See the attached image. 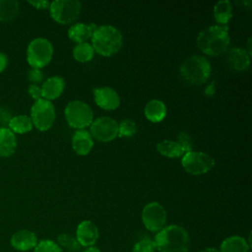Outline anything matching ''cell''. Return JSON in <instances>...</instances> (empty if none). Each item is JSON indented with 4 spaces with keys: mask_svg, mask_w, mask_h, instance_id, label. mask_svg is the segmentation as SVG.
<instances>
[{
    "mask_svg": "<svg viewBox=\"0 0 252 252\" xmlns=\"http://www.w3.org/2000/svg\"><path fill=\"white\" fill-rule=\"evenodd\" d=\"M225 60L231 69L242 72L247 70L250 65V54L244 48L233 47L227 51Z\"/></svg>",
    "mask_w": 252,
    "mask_h": 252,
    "instance_id": "obj_15",
    "label": "cell"
},
{
    "mask_svg": "<svg viewBox=\"0 0 252 252\" xmlns=\"http://www.w3.org/2000/svg\"><path fill=\"white\" fill-rule=\"evenodd\" d=\"M97 26L94 23L85 24V23H77L70 27L68 30V36L70 39L77 43L87 42L90 39Z\"/></svg>",
    "mask_w": 252,
    "mask_h": 252,
    "instance_id": "obj_18",
    "label": "cell"
},
{
    "mask_svg": "<svg viewBox=\"0 0 252 252\" xmlns=\"http://www.w3.org/2000/svg\"><path fill=\"white\" fill-rule=\"evenodd\" d=\"M142 221L148 230L158 232L165 225L166 211L159 203L151 202L142 211Z\"/></svg>",
    "mask_w": 252,
    "mask_h": 252,
    "instance_id": "obj_10",
    "label": "cell"
},
{
    "mask_svg": "<svg viewBox=\"0 0 252 252\" xmlns=\"http://www.w3.org/2000/svg\"><path fill=\"white\" fill-rule=\"evenodd\" d=\"M94 50L88 42L77 43L73 48V56L79 62H88L94 57Z\"/></svg>",
    "mask_w": 252,
    "mask_h": 252,
    "instance_id": "obj_26",
    "label": "cell"
},
{
    "mask_svg": "<svg viewBox=\"0 0 252 252\" xmlns=\"http://www.w3.org/2000/svg\"><path fill=\"white\" fill-rule=\"evenodd\" d=\"M90 134L100 142H110L118 136V123L109 116H101L93 120Z\"/></svg>",
    "mask_w": 252,
    "mask_h": 252,
    "instance_id": "obj_11",
    "label": "cell"
},
{
    "mask_svg": "<svg viewBox=\"0 0 252 252\" xmlns=\"http://www.w3.org/2000/svg\"><path fill=\"white\" fill-rule=\"evenodd\" d=\"M38 242L36 234L29 229H21L16 231L10 239L11 246L20 252L33 250Z\"/></svg>",
    "mask_w": 252,
    "mask_h": 252,
    "instance_id": "obj_13",
    "label": "cell"
},
{
    "mask_svg": "<svg viewBox=\"0 0 252 252\" xmlns=\"http://www.w3.org/2000/svg\"><path fill=\"white\" fill-rule=\"evenodd\" d=\"M181 164L188 173L201 175L214 167L215 159L206 153L191 151L182 156Z\"/></svg>",
    "mask_w": 252,
    "mask_h": 252,
    "instance_id": "obj_9",
    "label": "cell"
},
{
    "mask_svg": "<svg viewBox=\"0 0 252 252\" xmlns=\"http://www.w3.org/2000/svg\"><path fill=\"white\" fill-rule=\"evenodd\" d=\"M43 78H44V74L40 69L32 68L28 72V79L32 83V85H37L41 83L43 81Z\"/></svg>",
    "mask_w": 252,
    "mask_h": 252,
    "instance_id": "obj_32",
    "label": "cell"
},
{
    "mask_svg": "<svg viewBox=\"0 0 252 252\" xmlns=\"http://www.w3.org/2000/svg\"><path fill=\"white\" fill-rule=\"evenodd\" d=\"M230 42L228 27L214 25L202 30L197 36V45L202 52L218 56L227 50Z\"/></svg>",
    "mask_w": 252,
    "mask_h": 252,
    "instance_id": "obj_1",
    "label": "cell"
},
{
    "mask_svg": "<svg viewBox=\"0 0 252 252\" xmlns=\"http://www.w3.org/2000/svg\"><path fill=\"white\" fill-rule=\"evenodd\" d=\"M94 146V140L86 129L77 130L72 137V148L80 156L88 155Z\"/></svg>",
    "mask_w": 252,
    "mask_h": 252,
    "instance_id": "obj_17",
    "label": "cell"
},
{
    "mask_svg": "<svg viewBox=\"0 0 252 252\" xmlns=\"http://www.w3.org/2000/svg\"><path fill=\"white\" fill-rule=\"evenodd\" d=\"M29 3L36 9H46V8H49V5H50V3L48 1H44V0L29 1Z\"/></svg>",
    "mask_w": 252,
    "mask_h": 252,
    "instance_id": "obj_35",
    "label": "cell"
},
{
    "mask_svg": "<svg viewBox=\"0 0 252 252\" xmlns=\"http://www.w3.org/2000/svg\"><path fill=\"white\" fill-rule=\"evenodd\" d=\"M154 241L158 252H188L190 247L187 230L178 224H170L161 228L156 234Z\"/></svg>",
    "mask_w": 252,
    "mask_h": 252,
    "instance_id": "obj_2",
    "label": "cell"
},
{
    "mask_svg": "<svg viewBox=\"0 0 252 252\" xmlns=\"http://www.w3.org/2000/svg\"><path fill=\"white\" fill-rule=\"evenodd\" d=\"M136 132L137 125L135 121L130 118H125L118 124V137H132Z\"/></svg>",
    "mask_w": 252,
    "mask_h": 252,
    "instance_id": "obj_28",
    "label": "cell"
},
{
    "mask_svg": "<svg viewBox=\"0 0 252 252\" xmlns=\"http://www.w3.org/2000/svg\"><path fill=\"white\" fill-rule=\"evenodd\" d=\"M41 88L42 98L52 100L61 95L65 89V80L60 76H52L46 79Z\"/></svg>",
    "mask_w": 252,
    "mask_h": 252,
    "instance_id": "obj_16",
    "label": "cell"
},
{
    "mask_svg": "<svg viewBox=\"0 0 252 252\" xmlns=\"http://www.w3.org/2000/svg\"><path fill=\"white\" fill-rule=\"evenodd\" d=\"M179 72L188 84L202 85L210 78L212 67L205 56L192 55L182 62Z\"/></svg>",
    "mask_w": 252,
    "mask_h": 252,
    "instance_id": "obj_4",
    "label": "cell"
},
{
    "mask_svg": "<svg viewBox=\"0 0 252 252\" xmlns=\"http://www.w3.org/2000/svg\"><path fill=\"white\" fill-rule=\"evenodd\" d=\"M33 252H63V249L54 240L42 239L37 242Z\"/></svg>",
    "mask_w": 252,
    "mask_h": 252,
    "instance_id": "obj_29",
    "label": "cell"
},
{
    "mask_svg": "<svg viewBox=\"0 0 252 252\" xmlns=\"http://www.w3.org/2000/svg\"><path fill=\"white\" fill-rule=\"evenodd\" d=\"M32 121L30 116L25 114H20L13 116L8 124V128L14 134H25L32 129Z\"/></svg>",
    "mask_w": 252,
    "mask_h": 252,
    "instance_id": "obj_23",
    "label": "cell"
},
{
    "mask_svg": "<svg viewBox=\"0 0 252 252\" xmlns=\"http://www.w3.org/2000/svg\"><path fill=\"white\" fill-rule=\"evenodd\" d=\"M57 244L61 248H65L71 252H77L81 247L77 238L69 233H60L57 236Z\"/></svg>",
    "mask_w": 252,
    "mask_h": 252,
    "instance_id": "obj_27",
    "label": "cell"
},
{
    "mask_svg": "<svg viewBox=\"0 0 252 252\" xmlns=\"http://www.w3.org/2000/svg\"><path fill=\"white\" fill-rule=\"evenodd\" d=\"M95 103L102 109L113 110L120 104V97L116 91L109 87L95 88L93 91Z\"/></svg>",
    "mask_w": 252,
    "mask_h": 252,
    "instance_id": "obj_12",
    "label": "cell"
},
{
    "mask_svg": "<svg viewBox=\"0 0 252 252\" xmlns=\"http://www.w3.org/2000/svg\"><path fill=\"white\" fill-rule=\"evenodd\" d=\"M20 12V3L17 0H0V21L10 22Z\"/></svg>",
    "mask_w": 252,
    "mask_h": 252,
    "instance_id": "obj_24",
    "label": "cell"
},
{
    "mask_svg": "<svg viewBox=\"0 0 252 252\" xmlns=\"http://www.w3.org/2000/svg\"><path fill=\"white\" fill-rule=\"evenodd\" d=\"M98 236V228L93 221L83 220L78 224L76 229V238L81 246H94L97 241Z\"/></svg>",
    "mask_w": 252,
    "mask_h": 252,
    "instance_id": "obj_14",
    "label": "cell"
},
{
    "mask_svg": "<svg viewBox=\"0 0 252 252\" xmlns=\"http://www.w3.org/2000/svg\"><path fill=\"white\" fill-rule=\"evenodd\" d=\"M52 43L45 37L33 38L28 45L27 60L28 63L35 69L45 67L52 58Z\"/></svg>",
    "mask_w": 252,
    "mask_h": 252,
    "instance_id": "obj_5",
    "label": "cell"
},
{
    "mask_svg": "<svg viewBox=\"0 0 252 252\" xmlns=\"http://www.w3.org/2000/svg\"><path fill=\"white\" fill-rule=\"evenodd\" d=\"M177 143L181 147L184 154L189 153L193 150V140L185 132H180L177 137Z\"/></svg>",
    "mask_w": 252,
    "mask_h": 252,
    "instance_id": "obj_31",
    "label": "cell"
},
{
    "mask_svg": "<svg viewBox=\"0 0 252 252\" xmlns=\"http://www.w3.org/2000/svg\"><path fill=\"white\" fill-rule=\"evenodd\" d=\"M30 95L34 99V100H38L40 98H42V94H41V88L38 87L37 85H30L29 90H28Z\"/></svg>",
    "mask_w": 252,
    "mask_h": 252,
    "instance_id": "obj_34",
    "label": "cell"
},
{
    "mask_svg": "<svg viewBox=\"0 0 252 252\" xmlns=\"http://www.w3.org/2000/svg\"><path fill=\"white\" fill-rule=\"evenodd\" d=\"M145 115L152 122H160L166 116V106L159 99H152L145 106Z\"/></svg>",
    "mask_w": 252,
    "mask_h": 252,
    "instance_id": "obj_21",
    "label": "cell"
},
{
    "mask_svg": "<svg viewBox=\"0 0 252 252\" xmlns=\"http://www.w3.org/2000/svg\"><path fill=\"white\" fill-rule=\"evenodd\" d=\"M31 119L32 125L39 131H46L51 128L55 121V107L50 100L40 98L35 100L31 108Z\"/></svg>",
    "mask_w": 252,
    "mask_h": 252,
    "instance_id": "obj_7",
    "label": "cell"
},
{
    "mask_svg": "<svg viewBox=\"0 0 252 252\" xmlns=\"http://www.w3.org/2000/svg\"><path fill=\"white\" fill-rule=\"evenodd\" d=\"M156 250L155 241L150 237H143L133 246V252H155Z\"/></svg>",
    "mask_w": 252,
    "mask_h": 252,
    "instance_id": "obj_30",
    "label": "cell"
},
{
    "mask_svg": "<svg viewBox=\"0 0 252 252\" xmlns=\"http://www.w3.org/2000/svg\"><path fill=\"white\" fill-rule=\"evenodd\" d=\"M8 65V57L5 53L0 52V73L3 72Z\"/></svg>",
    "mask_w": 252,
    "mask_h": 252,
    "instance_id": "obj_36",
    "label": "cell"
},
{
    "mask_svg": "<svg viewBox=\"0 0 252 252\" xmlns=\"http://www.w3.org/2000/svg\"><path fill=\"white\" fill-rule=\"evenodd\" d=\"M214 17L220 26H226L232 17V6L228 0H220L214 7Z\"/></svg>",
    "mask_w": 252,
    "mask_h": 252,
    "instance_id": "obj_22",
    "label": "cell"
},
{
    "mask_svg": "<svg viewBox=\"0 0 252 252\" xmlns=\"http://www.w3.org/2000/svg\"><path fill=\"white\" fill-rule=\"evenodd\" d=\"M83 252H101V251L99 250V248L95 246H90V247H87Z\"/></svg>",
    "mask_w": 252,
    "mask_h": 252,
    "instance_id": "obj_37",
    "label": "cell"
},
{
    "mask_svg": "<svg viewBox=\"0 0 252 252\" xmlns=\"http://www.w3.org/2000/svg\"><path fill=\"white\" fill-rule=\"evenodd\" d=\"M17 149L16 135L8 127H0V157L8 158Z\"/></svg>",
    "mask_w": 252,
    "mask_h": 252,
    "instance_id": "obj_19",
    "label": "cell"
},
{
    "mask_svg": "<svg viewBox=\"0 0 252 252\" xmlns=\"http://www.w3.org/2000/svg\"><path fill=\"white\" fill-rule=\"evenodd\" d=\"M65 116L70 127L81 130L92 124L94 112L89 104L76 99L70 101L66 105Z\"/></svg>",
    "mask_w": 252,
    "mask_h": 252,
    "instance_id": "obj_6",
    "label": "cell"
},
{
    "mask_svg": "<svg viewBox=\"0 0 252 252\" xmlns=\"http://www.w3.org/2000/svg\"><path fill=\"white\" fill-rule=\"evenodd\" d=\"M82 10V4L76 0H55L50 3L51 18L58 24L68 25L77 20Z\"/></svg>",
    "mask_w": 252,
    "mask_h": 252,
    "instance_id": "obj_8",
    "label": "cell"
},
{
    "mask_svg": "<svg viewBox=\"0 0 252 252\" xmlns=\"http://www.w3.org/2000/svg\"><path fill=\"white\" fill-rule=\"evenodd\" d=\"M158 152L166 158H179L184 155L177 142L172 140H163L157 145Z\"/></svg>",
    "mask_w": 252,
    "mask_h": 252,
    "instance_id": "obj_25",
    "label": "cell"
},
{
    "mask_svg": "<svg viewBox=\"0 0 252 252\" xmlns=\"http://www.w3.org/2000/svg\"><path fill=\"white\" fill-rule=\"evenodd\" d=\"M91 39L94 50L102 56L115 54L121 48L123 42V36L120 31L110 25L97 27Z\"/></svg>",
    "mask_w": 252,
    "mask_h": 252,
    "instance_id": "obj_3",
    "label": "cell"
},
{
    "mask_svg": "<svg viewBox=\"0 0 252 252\" xmlns=\"http://www.w3.org/2000/svg\"><path fill=\"white\" fill-rule=\"evenodd\" d=\"M200 252H220V250L215 247H207V248L201 250Z\"/></svg>",
    "mask_w": 252,
    "mask_h": 252,
    "instance_id": "obj_38",
    "label": "cell"
},
{
    "mask_svg": "<svg viewBox=\"0 0 252 252\" xmlns=\"http://www.w3.org/2000/svg\"><path fill=\"white\" fill-rule=\"evenodd\" d=\"M12 117L11 110L7 106L0 105V127H8Z\"/></svg>",
    "mask_w": 252,
    "mask_h": 252,
    "instance_id": "obj_33",
    "label": "cell"
},
{
    "mask_svg": "<svg viewBox=\"0 0 252 252\" xmlns=\"http://www.w3.org/2000/svg\"><path fill=\"white\" fill-rule=\"evenodd\" d=\"M250 244L239 235H231L222 240L220 246V252H249Z\"/></svg>",
    "mask_w": 252,
    "mask_h": 252,
    "instance_id": "obj_20",
    "label": "cell"
}]
</instances>
